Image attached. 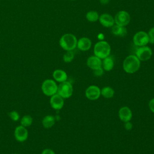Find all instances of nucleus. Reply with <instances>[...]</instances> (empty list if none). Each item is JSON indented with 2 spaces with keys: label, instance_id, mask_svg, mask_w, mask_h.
I'll use <instances>...</instances> for the list:
<instances>
[{
  "label": "nucleus",
  "instance_id": "nucleus-1",
  "mask_svg": "<svg viewBox=\"0 0 154 154\" xmlns=\"http://www.w3.org/2000/svg\"><path fill=\"white\" fill-rule=\"evenodd\" d=\"M140 60L135 55H130L125 58L123 63V69L128 73H134L140 67Z\"/></svg>",
  "mask_w": 154,
  "mask_h": 154
},
{
  "label": "nucleus",
  "instance_id": "nucleus-2",
  "mask_svg": "<svg viewBox=\"0 0 154 154\" xmlns=\"http://www.w3.org/2000/svg\"><path fill=\"white\" fill-rule=\"evenodd\" d=\"M77 38L76 36L70 33H67L61 36L60 39V45L64 50L73 51L77 46Z\"/></svg>",
  "mask_w": 154,
  "mask_h": 154
},
{
  "label": "nucleus",
  "instance_id": "nucleus-3",
  "mask_svg": "<svg viewBox=\"0 0 154 154\" xmlns=\"http://www.w3.org/2000/svg\"><path fill=\"white\" fill-rule=\"evenodd\" d=\"M93 51L94 55L100 59H103L109 56L111 53V46L107 42L101 40L95 44Z\"/></svg>",
  "mask_w": 154,
  "mask_h": 154
},
{
  "label": "nucleus",
  "instance_id": "nucleus-4",
  "mask_svg": "<svg viewBox=\"0 0 154 154\" xmlns=\"http://www.w3.org/2000/svg\"><path fill=\"white\" fill-rule=\"evenodd\" d=\"M43 93L47 96H52L57 93L58 85L53 79H45L42 84L41 86Z\"/></svg>",
  "mask_w": 154,
  "mask_h": 154
},
{
  "label": "nucleus",
  "instance_id": "nucleus-5",
  "mask_svg": "<svg viewBox=\"0 0 154 154\" xmlns=\"http://www.w3.org/2000/svg\"><path fill=\"white\" fill-rule=\"evenodd\" d=\"M73 92V86L72 84L67 81L61 82L58 85L57 93L64 99H67L71 97Z\"/></svg>",
  "mask_w": 154,
  "mask_h": 154
},
{
  "label": "nucleus",
  "instance_id": "nucleus-6",
  "mask_svg": "<svg viewBox=\"0 0 154 154\" xmlns=\"http://www.w3.org/2000/svg\"><path fill=\"white\" fill-rule=\"evenodd\" d=\"M114 19L116 25L125 26L129 23L131 20V16L127 11L122 10L119 11L116 14Z\"/></svg>",
  "mask_w": 154,
  "mask_h": 154
},
{
  "label": "nucleus",
  "instance_id": "nucleus-7",
  "mask_svg": "<svg viewBox=\"0 0 154 154\" xmlns=\"http://www.w3.org/2000/svg\"><path fill=\"white\" fill-rule=\"evenodd\" d=\"M133 42L135 45L141 47L146 46L149 43L148 34L145 31H138L135 34L133 37Z\"/></svg>",
  "mask_w": 154,
  "mask_h": 154
},
{
  "label": "nucleus",
  "instance_id": "nucleus-8",
  "mask_svg": "<svg viewBox=\"0 0 154 154\" xmlns=\"http://www.w3.org/2000/svg\"><path fill=\"white\" fill-rule=\"evenodd\" d=\"M135 55L140 61H145L149 60L152 57V51L149 46H141L137 49Z\"/></svg>",
  "mask_w": 154,
  "mask_h": 154
},
{
  "label": "nucleus",
  "instance_id": "nucleus-9",
  "mask_svg": "<svg viewBox=\"0 0 154 154\" xmlns=\"http://www.w3.org/2000/svg\"><path fill=\"white\" fill-rule=\"evenodd\" d=\"M85 94L88 99L90 100H96L98 99L101 95L100 88L97 85H90L86 88Z\"/></svg>",
  "mask_w": 154,
  "mask_h": 154
},
{
  "label": "nucleus",
  "instance_id": "nucleus-10",
  "mask_svg": "<svg viewBox=\"0 0 154 154\" xmlns=\"http://www.w3.org/2000/svg\"><path fill=\"white\" fill-rule=\"evenodd\" d=\"M15 139L19 142H23L26 141L28 137V131L26 128L20 125L17 126L14 131Z\"/></svg>",
  "mask_w": 154,
  "mask_h": 154
},
{
  "label": "nucleus",
  "instance_id": "nucleus-11",
  "mask_svg": "<svg viewBox=\"0 0 154 154\" xmlns=\"http://www.w3.org/2000/svg\"><path fill=\"white\" fill-rule=\"evenodd\" d=\"M64 104V98L60 96L58 93L54 94L51 96L50 99V105L51 107L55 110L61 109Z\"/></svg>",
  "mask_w": 154,
  "mask_h": 154
},
{
  "label": "nucleus",
  "instance_id": "nucleus-12",
  "mask_svg": "<svg viewBox=\"0 0 154 154\" xmlns=\"http://www.w3.org/2000/svg\"><path fill=\"white\" fill-rule=\"evenodd\" d=\"M119 117L124 123L130 122L132 117V112L131 109L126 106L121 107L119 110Z\"/></svg>",
  "mask_w": 154,
  "mask_h": 154
},
{
  "label": "nucleus",
  "instance_id": "nucleus-13",
  "mask_svg": "<svg viewBox=\"0 0 154 154\" xmlns=\"http://www.w3.org/2000/svg\"><path fill=\"white\" fill-rule=\"evenodd\" d=\"M99 20L102 26L106 28L112 27L115 23L113 17L108 13H103L99 16Z\"/></svg>",
  "mask_w": 154,
  "mask_h": 154
},
{
  "label": "nucleus",
  "instance_id": "nucleus-14",
  "mask_svg": "<svg viewBox=\"0 0 154 154\" xmlns=\"http://www.w3.org/2000/svg\"><path fill=\"white\" fill-rule=\"evenodd\" d=\"M102 63V60L100 58L96 57V55L90 56L87 58V66L90 69H92L93 70L96 69H98L99 67H101Z\"/></svg>",
  "mask_w": 154,
  "mask_h": 154
},
{
  "label": "nucleus",
  "instance_id": "nucleus-15",
  "mask_svg": "<svg viewBox=\"0 0 154 154\" xmlns=\"http://www.w3.org/2000/svg\"><path fill=\"white\" fill-rule=\"evenodd\" d=\"M91 46V41L88 37H82L77 42L78 48L82 51H87Z\"/></svg>",
  "mask_w": 154,
  "mask_h": 154
},
{
  "label": "nucleus",
  "instance_id": "nucleus-16",
  "mask_svg": "<svg viewBox=\"0 0 154 154\" xmlns=\"http://www.w3.org/2000/svg\"><path fill=\"white\" fill-rule=\"evenodd\" d=\"M52 76L55 81L58 82H63L67 79V73L61 69H56L52 73Z\"/></svg>",
  "mask_w": 154,
  "mask_h": 154
},
{
  "label": "nucleus",
  "instance_id": "nucleus-17",
  "mask_svg": "<svg viewBox=\"0 0 154 154\" xmlns=\"http://www.w3.org/2000/svg\"><path fill=\"white\" fill-rule=\"evenodd\" d=\"M114 63L111 57H107L103 59L102 63V67L105 71H111L114 67Z\"/></svg>",
  "mask_w": 154,
  "mask_h": 154
},
{
  "label": "nucleus",
  "instance_id": "nucleus-18",
  "mask_svg": "<svg viewBox=\"0 0 154 154\" xmlns=\"http://www.w3.org/2000/svg\"><path fill=\"white\" fill-rule=\"evenodd\" d=\"M42 125L46 129L51 128L55 123V118L51 115H47L42 120Z\"/></svg>",
  "mask_w": 154,
  "mask_h": 154
},
{
  "label": "nucleus",
  "instance_id": "nucleus-19",
  "mask_svg": "<svg viewBox=\"0 0 154 154\" xmlns=\"http://www.w3.org/2000/svg\"><path fill=\"white\" fill-rule=\"evenodd\" d=\"M112 33L117 36L124 37L127 34V30L125 26H122L117 25H114L111 29Z\"/></svg>",
  "mask_w": 154,
  "mask_h": 154
},
{
  "label": "nucleus",
  "instance_id": "nucleus-20",
  "mask_svg": "<svg viewBox=\"0 0 154 154\" xmlns=\"http://www.w3.org/2000/svg\"><path fill=\"white\" fill-rule=\"evenodd\" d=\"M101 95L106 99H110L114 95V90L111 87H104L100 89Z\"/></svg>",
  "mask_w": 154,
  "mask_h": 154
},
{
  "label": "nucleus",
  "instance_id": "nucleus-21",
  "mask_svg": "<svg viewBox=\"0 0 154 154\" xmlns=\"http://www.w3.org/2000/svg\"><path fill=\"white\" fill-rule=\"evenodd\" d=\"M85 17L87 20L90 22H96L97 20H99V18L98 13L96 11H93V10L89 11L88 12H87Z\"/></svg>",
  "mask_w": 154,
  "mask_h": 154
},
{
  "label": "nucleus",
  "instance_id": "nucleus-22",
  "mask_svg": "<svg viewBox=\"0 0 154 154\" xmlns=\"http://www.w3.org/2000/svg\"><path fill=\"white\" fill-rule=\"evenodd\" d=\"M33 122L32 117L30 115H25L20 119V125L26 128L30 126Z\"/></svg>",
  "mask_w": 154,
  "mask_h": 154
},
{
  "label": "nucleus",
  "instance_id": "nucleus-23",
  "mask_svg": "<svg viewBox=\"0 0 154 154\" xmlns=\"http://www.w3.org/2000/svg\"><path fill=\"white\" fill-rule=\"evenodd\" d=\"M74 57H75V54L73 51H67L63 55V59L65 63H70L73 60Z\"/></svg>",
  "mask_w": 154,
  "mask_h": 154
},
{
  "label": "nucleus",
  "instance_id": "nucleus-24",
  "mask_svg": "<svg viewBox=\"0 0 154 154\" xmlns=\"http://www.w3.org/2000/svg\"><path fill=\"white\" fill-rule=\"evenodd\" d=\"M8 116L10 117V118L14 122H16L18 121L19 118H20V116L18 113V112H17L16 111H11L8 113Z\"/></svg>",
  "mask_w": 154,
  "mask_h": 154
},
{
  "label": "nucleus",
  "instance_id": "nucleus-25",
  "mask_svg": "<svg viewBox=\"0 0 154 154\" xmlns=\"http://www.w3.org/2000/svg\"><path fill=\"white\" fill-rule=\"evenodd\" d=\"M149 37V43L154 44V27H152L147 33Z\"/></svg>",
  "mask_w": 154,
  "mask_h": 154
},
{
  "label": "nucleus",
  "instance_id": "nucleus-26",
  "mask_svg": "<svg viewBox=\"0 0 154 154\" xmlns=\"http://www.w3.org/2000/svg\"><path fill=\"white\" fill-rule=\"evenodd\" d=\"M103 72L104 70L102 67L95 70H93V74L96 76H101L103 74Z\"/></svg>",
  "mask_w": 154,
  "mask_h": 154
},
{
  "label": "nucleus",
  "instance_id": "nucleus-27",
  "mask_svg": "<svg viewBox=\"0 0 154 154\" xmlns=\"http://www.w3.org/2000/svg\"><path fill=\"white\" fill-rule=\"evenodd\" d=\"M149 108L150 110L154 113V98L151 99L149 102Z\"/></svg>",
  "mask_w": 154,
  "mask_h": 154
},
{
  "label": "nucleus",
  "instance_id": "nucleus-28",
  "mask_svg": "<svg viewBox=\"0 0 154 154\" xmlns=\"http://www.w3.org/2000/svg\"><path fill=\"white\" fill-rule=\"evenodd\" d=\"M42 154H55V153L51 149H45L42 151Z\"/></svg>",
  "mask_w": 154,
  "mask_h": 154
},
{
  "label": "nucleus",
  "instance_id": "nucleus-29",
  "mask_svg": "<svg viewBox=\"0 0 154 154\" xmlns=\"http://www.w3.org/2000/svg\"><path fill=\"white\" fill-rule=\"evenodd\" d=\"M125 128L127 131H129L132 128V124L130 122H127L125 123Z\"/></svg>",
  "mask_w": 154,
  "mask_h": 154
},
{
  "label": "nucleus",
  "instance_id": "nucleus-30",
  "mask_svg": "<svg viewBox=\"0 0 154 154\" xmlns=\"http://www.w3.org/2000/svg\"><path fill=\"white\" fill-rule=\"evenodd\" d=\"M100 3L102 5H106L108 3H109V2L110 1V0H99Z\"/></svg>",
  "mask_w": 154,
  "mask_h": 154
},
{
  "label": "nucleus",
  "instance_id": "nucleus-31",
  "mask_svg": "<svg viewBox=\"0 0 154 154\" xmlns=\"http://www.w3.org/2000/svg\"><path fill=\"white\" fill-rule=\"evenodd\" d=\"M103 37H104V35H103L102 34H100L98 35V38H99V39H100V40H102V38H103Z\"/></svg>",
  "mask_w": 154,
  "mask_h": 154
},
{
  "label": "nucleus",
  "instance_id": "nucleus-32",
  "mask_svg": "<svg viewBox=\"0 0 154 154\" xmlns=\"http://www.w3.org/2000/svg\"><path fill=\"white\" fill-rule=\"evenodd\" d=\"M13 154H19V153H13Z\"/></svg>",
  "mask_w": 154,
  "mask_h": 154
},
{
  "label": "nucleus",
  "instance_id": "nucleus-33",
  "mask_svg": "<svg viewBox=\"0 0 154 154\" xmlns=\"http://www.w3.org/2000/svg\"><path fill=\"white\" fill-rule=\"evenodd\" d=\"M70 1H75V0H70Z\"/></svg>",
  "mask_w": 154,
  "mask_h": 154
}]
</instances>
